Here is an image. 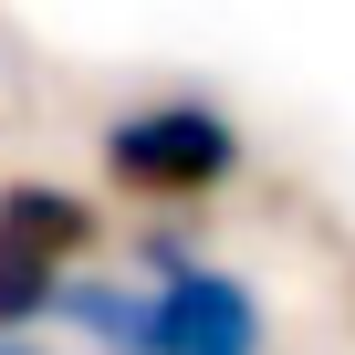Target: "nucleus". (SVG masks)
Wrapping results in <instances>:
<instances>
[{
    "label": "nucleus",
    "mask_w": 355,
    "mask_h": 355,
    "mask_svg": "<svg viewBox=\"0 0 355 355\" xmlns=\"http://www.w3.org/2000/svg\"><path fill=\"white\" fill-rule=\"evenodd\" d=\"M94 251V209L53 178H11L0 189V334L42 324L73 293V261Z\"/></svg>",
    "instance_id": "obj_3"
},
{
    "label": "nucleus",
    "mask_w": 355,
    "mask_h": 355,
    "mask_svg": "<svg viewBox=\"0 0 355 355\" xmlns=\"http://www.w3.org/2000/svg\"><path fill=\"white\" fill-rule=\"evenodd\" d=\"M94 355H272V313L189 230L136 241V272H73L53 303Z\"/></svg>",
    "instance_id": "obj_1"
},
{
    "label": "nucleus",
    "mask_w": 355,
    "mask_h": 355,
    "mask_svg": "<svg viewBox=\"0 0 355 355\" xmlns=\"http://www.w3.org/2000/svg\"><path fill=\"white\" fill-rule=\"evenodd\" d=\"M105 178L136 199H209L220 178L241 167V125L209 94H136L105 115Z\"/></svg>",
    "instance_id": "obj_2"
},
{
    "label": "nucleus",
    "mask_w": 355,
    "mask_h": 355,
    "mask_svg": "<svg viewBox=\"0 0 355 355\" xmlns=\"http://www.w3.org/2000/svg\"><path fill=\"white\" fill-rule=\"evenodd\" d=\"M0 355H42V345H21V334H0Z\"/></svg>",
    "instance_id": "obj_4"
}]
</instances>
